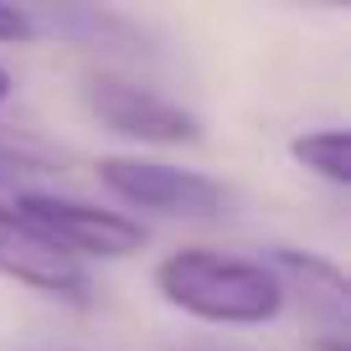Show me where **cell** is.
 I'll list each match as a JSON object with an SVG mask.
<instances>
[{"label": "cell", "instance_id": "11", "mask_svg": "<svg viewBox=\"0 0 351 351\" xmlns=\"http://www.w3.org/2000/svg\"><path fill=\"white\" fill-rule=\"evenodd\" d=\"M11 88H16V83H11V73H5V67H0V104L11 99Z\"/></svg>", "mask_w": 351, "mask_h": 351}, {"label": "cell", "instance_id": "10", "mask_svg": "<svg viewBox=\"0 0 351 351\" xmlns=\"http://www.w3.org/2000/svg\"><path fill=\"white\" fill-rule=\"evenodd\" d=\"M310 351H346V330H330L326 341H310Z\"/></svg>", "mask_w": 351, "mask_h": 351}, {"label": "cell", "instance_id": "6", "mask_svg": "<svg viewBox=\"0 0 351 351\" xmlns=\"http://www.w3.org/2000/svg\"><path fill=\"white\" fill-rule=\"evenodd\" d=\"M263 263L274 269L285 300L300 295L310 305V315L330 320V330L346 326V315H351V279L341 274L336 258H326V253H305V248H274Z\"/></svg>", "mask_w": 351, "mask_h": 351}, {"label": "cell", "instance_id": "4", "mask_svg": "<svg viewBox=\"0 0 351 351\" xmlns=\"http://www.w3.org/2000/svg\"><path fill=\"white\" fill-rule=\"evenodd\" d=\"M83 104L104 130L124 134L134 145H191V140H202V124L186 104L165 99V93H155L145 83H130V77H114V73L88 77Z\"/></svg>", "mask_w": 351, "mask_h": 351}, {"label": "cell", "instance_id": "7", "mask_svg": "<svg viewBox=\"0 0 351 351\" xmlns=\"http://www.w3.org/2000/svg\"><path fill=\"white\" fill-rule=\"evenodd\" d=\"M289 155L295 165H305L310 176L330 181V186H351V160H346V130L341 124H326V130H310L289 140Z\"/></svg>", "mask_w": 351, "mask_h": 351}, {"label": "cell", "instance_id": "1", "mask_svg": "<svg viewBox=\"0 0 351 351\" xmlns=\"http://www.w3.org/2000/svg\"><path fill=\"white\" fill-rule=\"evenodd\" d=\"M155 289L181 315L212 326H269L285 315V289L263 258H238L217 248H176L155 263Z\"/></svg>", "mask_w": 351, "mask_h": 351}, {"label": "cell", "instance_id": "9", "mask_svg": "<svg viewBox=\"0 0 351 351\" xmlns=\"http://www.w3.org/2000/svg\"><path fill=\"white\" fill-rule=\"evenodd\" d=\"M32 32H36V21L21 5H0V42H26Z\"/></svg>", "mask_w": 351, "mask_h": 351}, {"label": "cell", "instance_id": "2", "mask_svg": "<svg viewBox=\"0 0 351 351\" xmlns=\"http://www.w3.org/2000/svg\"><path fill=\"white\" fill-rule=\"evenodd\" d=\"M11 217L32 238H42L47 248H57L62 258L83 263V269L88 258H130L150 238L145 222L130 212L93 207V202H77V197H52V191H21L11 202Z\"/></svg>", "mask_w": 351, "mask_h": 351}, {"label": "cell", "instance_id": "3", "mask_svg": "<svg viewBox=\"0 0 351 351\" xmlns=\"http://www.w3.org/2000/svg\"><path fill=\"white\" fill-rule=\"evenodd\" d=\"M99 181L109 197L124 207L155 212V217H181V222H217L232 212V191L202 171L171 160H150V155H104Z\"/></svg>", "mask_w": 351, "mask_h": 351}, {"label": "cell", "instance_id": "5", "mask_svg": "<svg viewBox=\"0 0 351 351\" xmlns=\"http://www.w3.org/2000/svg\"><path fill=\"white\" fill-rule=\"evenodd\" d=\"M0 274L26 285V289H36V295H57V300H83L88 295V269L62 258L57 248H47L42 238H32L11 217V207H0Z\"/></svg>", "mask_w": 351, "mask_h": 351}, {"label": "cell", "instance_id": "8", "mask_svg": "<svg viewBox=\"0 0 351 351\" xmlns=\"http://www.w3.org/2000/svg\"><path fill=\"white\" fill-rule=\"evenodd\" d=\"M47 171H57V165L47 160L42 150H26V145L0 140V186H21L26 191V181H32V176H47Z\"/></svg>", "mask_w": 351, "mask_h": 351}]
</instances>
